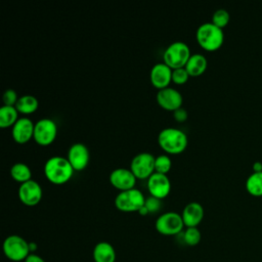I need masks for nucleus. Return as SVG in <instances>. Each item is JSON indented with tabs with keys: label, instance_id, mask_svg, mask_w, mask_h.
<instances>
[{
	"label": "nucleus",
	"instance_id": "1",
	"mask_svg": "<svg viewBox=\"0 0 262 262\" xmlns=\"http://www.w3.org/2000/svg\"><path fill=\"white\" fill-rule=\"evenodd\" d=\"M74 171L68 159L61 156H52L44 164L46 179L56 185L67 183L72 178Z\"/></svg>",
	"mask_w": 262,
	"mask_h": 262
},
{
	"label": "nucleus",
	"instance_id": "2",
	"mask_svg": "<svg viewBox=\"0 0 262 262\" xmlns=\"http://www.w3.org/2000/svg\"><path fill=\"white\" fill-rule=\"evenodd\" d=\"M160 147L168 155H178L185 150L188 144L187 135L178 128L168 127L160 131L158 135Z\"/></svg>",
	"mask_w": 262,
	"mask_h": 262
},
{
	"label": "nucleus",
	"instance_id": "3",
	"mask_svg": "<svg viewBox=\"0 0 262 262\" xmlns=\"http://www.w3.org/2000/svg\"><path fill=\"white\" fill-rule=\"evenodd\" d=\"M198 44L206 51L218 50L224 42L223 30L212 23H204L199 26L195 32Z\"/></svg>",
	"mask_w": 262,
	"mask_h": 262
},
{
	"label": "nucleus",
	"instance_id": "4",
	"mask_svg": "<svg viewBox=\"0 0 262 262\" xmlns=\"http://www.w3.org/2000/svg\"><path fill=\"white\" fill-rule=\"evenodd\" d=\"M191 56L189 46L182 41H175L171 43L164 51L163 62L170 69L175 70L184 68L189 57Z\"/></svg>",
	"mask_w": 262,
	"mask_h": 262
},
{
	"label": "nucleus",
	"instance_id": "5",
	"mask_svg": "<svg viewBox=\"0 0 262 262\" xmlns=\"http://www.w3.org/2000/svg\"><path fill=\"white\" fill-rule=\"evenodd\" d=\"M145 203V196L137 188L120 191L115 198V206L122 212H138Z\"/></svg>",
	"mask_w": 262,
	"mask_h": 262
},
{
	"label": "nucleus",
	"instance_id": "6",
	"mask_svg": "<svg viewBox=\"0 0 262 262\" xmlns=\"http://www.w3.org/2000/svg\"><path fill=\"white\" fill-rule=\"evenodd\" d=\"M3 252L11 261H25L30 255L29 243L19 235L11 234L3 242Z\"/></svg>",
	"mask_w": 262,
	"mask_h": 262
},
{
	"label": "nucleus",
	"instance_id": "7",
	"mask_svg": "<svg viewBox=\"0 0 262 262\" xmlns=\"http://www.w3.org/2000/svg\"><path fill=\"white\" fill-rule=\"evenodd\" d=\"M155 226L157 231L163 235H177L182 231L184 223L180 214L166 212L157 218Z\"/></svg>",
	"mask_w": 262,
	"mask_h": 262
},
{
	"label": "nucleus",
	"instance_id": "8",
	"mask_svg": "<svg viewBox=\"0 0 262 262\" xmlns=\"http://www.w3.org/2000/svg\"><path fill=\"white\" fill-rule=\"evenodd\" d=\"M155 160L149 152H139L131 160L130 170L137 179H148L155 173Z\"/></svg>",
	"mask_w": 262,
	"mask_h": 262
},
{
	"label": "nucleus",
	"instance_id": "9",
	"mask_svg": "<svg viewBox=\"0 0 262 262\" xmlns=\"http://www.w3.org/2000/svg\"><path fill=\"white\" fill-rule=\"evenodd\" d=\"M57 136V125L49 119L43 118L35 123L34 128V140L43 146L51 144Z\"/></svg>",
	"mask_w": 262,
	"mask_h": 262
},
{
	"label": "nucleus",
	"instance_id": "10",
	"mask_svg": "<svg viewBox=\"0 0 262 262\" xmlns=\"http://www.w3.org/2000/svg\"><path fill=\"white\" fill-rule=\"evenodd\" d=\"M19 201L28 207H34L38 205L42 199L43 190L41 185L34 179H31L25 183H21L18 187Z\"/></svg>",
	"mask_w": 262,
	"mask_h": 262
},
{
	"label": "nucleus",
	"instance_id": "11",
	"mask_svg": "<svg viewBox=\"0 0 262 262\" xmlns=\"http://www.w3.org/2000/svg\"><path fill=\"white\" fill-rule=\"evenodd\" d=\"M67 159L75 171H82L89 164L90 152L84 143L76 142L70 146Z\"/></svg>",
	"mask_w": 262,
	"mask_h": 262
},
{
	"label": "nucleus",
	"instance_id": "12",
	"mask_svg": "<svg viewBox=\"0 0 262 262\" xmlns=\"http://www.w3.org/2000/svg\"><path fill=\"white\" fill-rule=\"evenodd\" d=\"M156 99L158 104L166 111L174 112L179 107H182V94L172 87H167L159 90Z\"/></svg>",
	"mask_w": 262,
	"mask_h": 262
},
{
	"label": "nucleus",
	"instance_id": "13",
	"mask_svg": "<svg viewBox=\"0 0 262 262\" xmlns=\"http://www.w3.org/2000/svg\"><path fill=\"white\" fill-rule=\"evenodd\" d=\"M147 189L151 196L163 200L171 191V181L167 175L155 172L147 179Z\"/></svg>",
	"mask_w": 262,
	"mask_h": 262
},
{
	"label": "nucleus",
	"instance_id": "14",
	"mask_svg": "<svg viewBox=\"0 0 262 262\" xmlns=\"http://www.w3.org/2000/svg\"><path fill=\"white\" fill-rule=\"evenodd\" d=\"M136 177L130 169L117 168L114 169L110 174L111 184L120 191L129 190L135 188Z\"/></svg>",
	"mask_w": 262,
	"mask_h": 262
},
{
	"label": "nucleus",
	"instance_id": "15",
	"mask_svg": "<svg viewBox=\"0 0 262 262\" xmlns=\"http://www.w3.org/2000/svg\"><path fill=\"white\" fill-rule=\"evenodd\" d=\"M35 123L27 117L19 118L16 123L12 126L11 135L16 143L24 144L34 138Z\"/></svg>",
	"mask_w": 262,
	"mask_h": 262
},
{
	"label": "nucleus",
	"instance_id": "16",
	"mask_svg": "<svg viewBox=\"0 0 262 262\" xmlns=\"http://www.w3.org/2000/svg\"><path fill=\"white\" fill-rule=\"evenodd\" d=\"M149 79L155 88L159 90L167 88L172 82V69L164 62H158L151 68Z\"/></svg>",
	"mask_w": 262,
	"mask_h": 262
},
{
	"label": "nucleus",
	"instance_id": "17",
	"mask_svg": "<svg viewBox=\"0 0 262 262\" xmlns=\"http://www.w3.org/2000/svg\"><path fill=\"white\" fill-rule=\"evenodd\" d=\"M204 208L198 202H190L182 210L181 217L186 227H198L204 218Z\"/></svg>",
	"mask_w": 262,
	"mask_h": 262
},
{
	"label": "nucleus",
	"instance_id": "18",
	"mask_svg": "<svg viewBox=\"0 0 262 262\" xmlns=\"http://www.w3.org/2000/svg\"><path fill=\"white\" fill-rule=\"evenodd\" d=\"M208 67L207 58L201 53L191 54L188 61L185 64V70L187 71L189 77H199L202 76Z\"/></svg>",
	"mask_w": 262,
	"mask_h": 262
},
{
	"label": "nucleus",
	"instance_id": "19",
	"mask_svg": "<svg viewBox=\"0 0 262 262\" xmlns=\"http://www.w3.org/2000/svg\"><path fill=\"white\" fill-rule=\"evenodd\" d=\"M94 262H115L116 251L107 242H99L93 249Z\"/></svg>",
	"mask_w": 262,
	"mask_h": 262
},
{
	"label": "nucleus",
	"instance_id": "20",
	"mask_svg": "<svg viewBox=\"0 0 262 262\" xmlns=\"http://www.w3.org/2000/svg\"><path fill=\"white\" fill-rule=\"evenodd\" d=\"M39 101L34 95L26 94L18 98L15 107L19 114L31 115L38 110Z\"/></svg>",
	"mask_w": 262,
	"mask_h": 262
},
{
	"label": "nucleus",
	"instance_id": "21",
	"mask_svg": "<svg viewBox=\"0 0 262 262\" xmlns=\"http://www.w3.org/2000/svg\"><path fill=\"white\" fill-rule=\"evenodd\" d=\"M18 112L15 106L4 105L0 108V127L1 128H8L12 127L18 118Z\"/></svg>",
	"mask_w": 262,
	"mask_h": 262
},
{
	"label": "nucleus",
	"instance_id": "22",
	"mask_svg": "<svg viewBox=\"0 0 262 262\" xmlns=\"http://www.w3.org/2000/svg\"><path fill=\"white\" fill-rule=\"evenodd\" d=\"M10 175L12 179L18 183H25L32 179V171L30 167L25 163H15L10 169Z\"/></svg>",
	"mask_w": 262,
	"mask_h": 262
},
{
	"label": "nucleus",
	"instance_id": "23",
	"mask_svg": "<svg viewBox=\"0 0 262 262\" xmlns=\"http://www.w3.org/2000/svg\"><path fill=\"white\" fill-rule=\"evenodd\" d=\"M246 190L253 196H262V172L252 173L247 178Z\"/></svg>",
	"mask_w": 262,
	"mask_h": 262
},
{
	"label": "nucleus",
	"instance_id": "24",
	"mask_svg": "<svg viewBox=\"0 0 262 262\" xmlns=\"http://www.w3.org/2000/svg\"><path fill=\"white\" fill-rule=\"evenodd\" d=\"M182 241L185 245L193 247L201 242V231L198 227H186L184 231L181 232Z\"/></svg>",
	"mask_w": 262,
	"mask_h": 262
},
{
	"label": "nucleus",
	"instance_id": "25",
	"mask_svg": "<svg viewBox=\"0 0 262 262\" xmlns=\"http://www.w3.org/2000/svg\"><path fill=\"white\" fill-rule=\"evenodd\" d=\"M172 160L168 155H159L155 160V172L165 174L171 170Z\"/></svg>",
	"mask_w": 262,
	"mask_h": 262
},
{
	"label": "nucleus",
	"instance_id": "26",
	"mask_svg": "<svg viewBox=\"0 0 262 262\" xmlns=\"http://www.w3.org/2000/svg\"><path fill=\"white\" fill-rule=\"evenodd\" d=\"M230 20V15H229V12L223 8H220V9H217L213 15H212V24L215 25L216 27L220 28L223 30V28H225L228 23Z\"/></svg>",
	"mask_w": 262,
	"mask_h": 262
},
{
	"label": "nucleus",
	"instance_id": "27",
	"mask_svg": "<svg viewBox=\"0 0 262 262\" xmlns=\"http://www.w3.org/2000/svg\"><path fill=\"white\" fill-rule=\"evenodd\" d=\"M189 75L185 68H179L172 70V82L177 85H183L188 81Z\"/></svg>",
	"mask_w": 262,
	"mask_h": 262
},
{
	"label": "nucleus",
	"instance_id": "28",
	"mask_svg": "<svg viewBox=\"0 0 262 262\" xmlns=\"http://www.w3.org/2000/svg\"><path fill=\"white\" fill-rule=\"evenodd\" d=\"M144 207L146 208L148 214H154L160 211L161 209V200L149 195L148 198H145Z\"/></svg>",
	"mask_w": 262,
	"mask_h": 262
},
{
	"label": "nucleus",
	"instance_id": "29",
	"mask_svg": "<svg viewBox=\"0 0 262 262\" xmlns=\"http://www.w3.org/2000/svg\"><path fill=\"white\" fill-rule=\"evenodd\" d=\"M18 98L19 97H18L16 91L13 89H6L2 96L4 105H10V106H15Z\"/></svg>",
	"mask_w": 262,
	"mask_h": 262
},
{
	"label": "nucleus",
	"instance_id": "30",
	"mask_svg": "<svg viewBox=\"0 0 262 262\" xmlns=\"http://www.w3.org/2000/svg\"><path fill=\"white\" fill-rule=\"evenodd\" d=\"M187 116H188V114H187L186 110L183 108V107H179L178 110L173 112V117H174L175 121H177L179 123H182V122L186 121Z\"/></svg>",
	"mask_w": 262,
	"mask_h": 262
},
{
	"label": "nucleus",
	"instance_id": "31",
	"mask_svg": "<svg viewBox=\"0 0 262 262\" xmlns=\"http://www.w3.org/2000/svg\"><path fill=\"white\" fill-rule=\"evenodd\" d=\"M25 262H45V261L43 260L42 257H40V256H38L36 254H30L27 257V259L25 260Z\"/></svg>",
	"mask_w": 262,
	"mask_h": 262
},
{
	"label": "nucleus",
	"instance_id": "32",
	"mask_svg": "<svg viewBox=\"0 0 262 262\" xmlns=\"http://www.w3.org/2000/svg\"><path fill=\"white\" fill-rule=\"evenodd\" d=\"M262 172V162H255L253 164V173H261Z\"/></svg>",
	"mask_w": 262,
	"mask_h": 262
},
{
	"label": "nucleus",
	"instance_id": "33",
	"mask_svg": "<svg viewBox=\"0 0 262 262\" xmlns=\"http://www.w3.org/2000/svg\"><path fill=\"white\" fill-rule=\"evenodd\" d=\"M29 247H30V252L35 251L37 249V245L35 243H29Z\"/></svg>",
	"mask_w": 262,
	"mask_h": 262
}]
</instances>
